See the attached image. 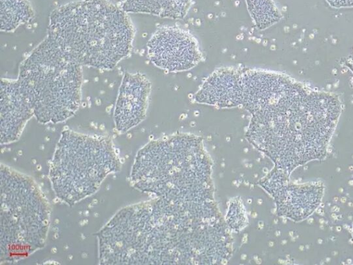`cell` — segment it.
<instances>
[{"label":"cell","mask_w":353,"mask_h":265,"mask_svg":"<svg viewBox=\"0 0 353 265\" xmlns=\"http://www.w3.org/2000/svg\"><path fill=\"white\" fill-rule=\"evenodd\" d=\"M341 112L338 95L285 75L274 96L252 115L247 137L289 175L325 157Z\"/></svg>","instance_id":"cell-1"},{"label":"cell","mask_w":353,"mask_h":265,"mask_svg":"<svg viewBox=\"0 0 353 265\" xmlns=\"http://www.w3.org/2000/svg\"><path fill=\"white\" fill-rule=\"evenodd\" d=\"M47 35L82 66L111 70L130 53L134 28L121 6L80 0L51 12Z\"/></svg>","instance_id":"cell-2"},{"label":"cell","mask_w":353,"mask_h":265,"mask_svg":"<svg viewBox=\"0 0 353 265\" xmlns=\"http://www.w3.org/2000/svg\"><path fill=\"white\" fill-rule=\"evenodd\" d=\"M17 80L40 123L63 122L80 106L82 66L48 35L22 61Z\"/></svg>","instance_id":"cell-3"},{"label":"cell","mask_w":353,"mask_h":265,"mask_svg":"<svg viewBox=\"0 0 353 265\" xmlns=\"http://www.w3.org/2000/svg\"><path fill=\"white\" fill-rule=\"evenodd\" d=\"M119 167L110 137L65 130L52 160L50 178L57 196L74 204L97 191L105 177Z\"/></svg>","instance_id":"cell-4"},{"label":"cell","mask_w":353,"mask_h":265,"mask_svg":"<svg viewBox=\"0 0 353 265\" xmlns=\"http://www.w3.org/2000/svg\"><path fill=\"white\" fill-rule=\"evenodd\" d=\"M6 184V183H5ZM34 181L31 184L30 191ZM1 186V255L6 260H17L43 246L49 222L47 201L39 188L30 199L23 198L22 187Z\"/></svg>","instance_id":"cell-5"},{"label":"cell","mask_w":353,"mask_h":265,"mask_svg":"<svg viewBox=\"0 0 353 265\" xmlns=\"http://www.w3.org/2000/svg\"><path fill=\"white\" fill-rule=\"evenodd\" d=\"M147 53L154 66L170 72L188 71L202 59L196 37L175 26L159 28L148 41Z\"/></svg>","instance_id":"cell-6"},{"label":"cell","mask_w":353,"mask_h":265,"mask_svg":"<svg viewBox=\"0 0 353 265\" xmlns=\"http://www.w3.org/2000/svg\"><path fill=\"white\" fill-rule=\"evenodd\" d=\"M151 82L140 72H125L114 110L117 130L123 133L141 123L145 117L151 92Z\"/></svg>","instance_id":"cell-7"},{"label":"cell","mask_w":353,"mask_h":265,"mask_svg":"<svg viewBox=\"0 0 353 265\" xmlns=\"http://www.w3.org/2000/svg\"><path fill=\"white\" fill-rule=\"evenodd\" d=\"M273 171L276 187L271 194L276 201L280 214L296 222L310 216L321 203L323 184L321 182L294 184L284 170L276 168Z\"/></svg>","instance_id":"cell-8"},{"label":"cell","mask_w":353,"mask_h":265,"mask_svg":"<svg viewBox=\"0 0 353 265\" xmlns=\"http://www.w3.org/2000/svg\"><path fill=\"white\" fill-rule=\"evenodd\" d=\"M34 115L32 106L17 79L1 81V138L8 144L19 139Z\"/></svg>","instance_id":"cell-9"},{"label":"cell","mask_w":353,"mask_h":265,"mask_svg":"<svg viewBox=\"0 0 353 265\" xmlns=\"http://www.w3.org/2000/svg\"><path fill=\"white\" fill-rule=\"evenodd\" d=\"M128 12L145 13L163 18L183 19L192 0H119Z\"/></svg>","instance_id":"cell-10"},{"label":"cell","mask_w":353,"mask_h":265,"mask_svg":"<svg viewBox=\"0 0 353 265\" xmlns=\"http://www.w3.org/2000/svg\"><path fill=\"white\" fill-rule=\"evenodd\" d=\"M34 17V12L28 0H1V32H14L30 22Z\"/></svg>","instance_id":"cell-11"},{"label":"cell","mask_w":353,"mask_h":265,"mask_svg":"<svg viewBox=\"0 0 353 265\" xmlns=\"http://www.w3.org/2000/svg\"><path fill=\"white\" fill-rule=\"evenodd\" d=\"M256 27L264 30L278 22L281 13L272 0H246Z\"/></svg>","instance_id":"cell-12"},{"label":"cell","mask_w":353,"mask_h":265,"mask_svg":"<svg viewBox=\"0 0 353 265\" xmlns=\"http://www.w3.org/2000/svg\"><path fill=\"white\" fill-rule=\"evenodd\" d=\"M330 6L334 8H351L353 7V0H326Z\"/></svg>","instance_id":"cell-13"},{"label":"cell","mask_w":353,"mask_h":265,"mask_svg":"<svg viewBox=\"0 0 353 265\" xmlns=\"http://www.w3.org/2000/svg\"><path fill=\"white\" fill-rule=\"evenodd\" d=\"M346 65L347 66V67L349 68V69L352 71V72L353 73V60L352 61H349L348 62L346 63Z\"/></svg>","instance_id":"cell-14"},{"label":"cell","mask_w":353,"mask_h":265,"mask_svg":"<svg viewBox=\"0 0 353 265\" xmlns=\"http://www.w3.org/2000/svg\"><path fill=\"white\" fill-rule=\"evenodd\" d=\"M352 235H353V228H352Z\"/></svg>","instance_id":"cell-15"}]
</instances>
